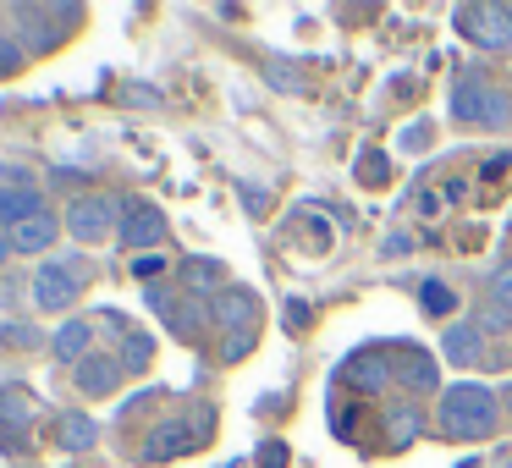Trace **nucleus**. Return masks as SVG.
<instances>
[{
  "instance_id": "obj_1",
  "label": "nucleus",
  "mask_w": 512,
  "mask_h": 468,
  "mask_svg": "<svg viewBox=\"0 0 512 468\" xmlns=\"http://www.w3.org/2000/svg\"><path fill=\"white\" fill-rule=\"evenodd\" d=\"M441 430L457 435V441H479L485 430H496V391L490 386H474V380H463V386H452L441 397Z\"/></svg>"
},
{
  "instance_id": "obj_2",
  "label": "nucleus",
  "mask_w": 512,
  "mask_h": 468,
  "mask_svg": "<svg viewBox=\"0 0 512 468\" xmlns=\"http://www.w3.org/2000/svg\"><path fill=\"white\" fill-rule=\"evenodd\" d=\"M452 23L463 28L468 45L479 50H507L512 45V6H490V0H468V6H457Z\"/></svg>"
},
{
  "instance_id": "obj_3",
  "label": "nucleus",
  "mask_w": 512,
  "mask_h": 468,
  "mask_svg": "<svg viewBox=\"0 0 512 468\" xmlns=\"http://www.w3.org/2000/svg\"><path fill=\"white\" fill-rule=\"evenodd\" d=\"M452 116L457 122H507V94H496L479 72H463V78L452 83Z\"/></svg>"
},
{
  "instance_id": "obj_4",
  "label": "nucleus",
  "mask_w": 512,
  "mask_h": 468,
  "mask_svg": "<svg viewBox=\"0 0 512 468\" xmlns=\"http://www.w3.org/2000/svg\"><path fill=\"white\" fill-rule=\"evenodd\" d=\"M116 210H122V204L105 199V193H83L67 210V232L78 237V243H100V237L116 232Z\"/></svg>"
},
{
  "instance_id": "obj_5",
  "label": "nucleus",
  "mask_w": 512,
  "mask_h": 468,
  "mask_svg": "<svg viewBox=\"0 0 512 468\" xmlns=\"http://www.w3.org/2000/svg\"><path fill=\"white\" fill-rule=\"evenodd\" d=\"M78 281H83V259H61V265H39L34 270V303L39 309H72L78 298Z\"/></svg>"
},
{
  "instance_id": "obj_6",
  "label": "nucleus",
  "mask_w": 512,
  "mask_h": 468,
  "mask_svg": "<svg viewBox=\"0 0 512 468\" xmlns=\"http://www.w3.org/2000/svg\"><path fill=\"white\" fill-rule=\"evenodd\" d=\"M210 435V413H204L199 424L188 430V419H166V424H155V435L144 441V457L149 463H166V457H182V452H193V446Z\"/></svg>"
},
{
  "instance_id": "obj_7",
  "label": "nucleus",
  "mask_w": 512,
  "mask_h": 468,
  "mask_svg": "<svg viewBox=\"0 0 512 468\" xmlns=\"http://www.w3.org/2000/svg\"><path fill=\"white\" fill-rule=\"evenodd\" d=\"M210 320L226 325V336L254 331V325H259V298H254V292H243V287H221L210 298Z\"/></svg>"
},
{
  "instance_id": "obj_8",
  "label": "nucleus",
  "mask_w": 512,
  "mask_h": 468,
  "mask_svg": "<svg viewBox=\"0 0 512 468\" xmlns=\"http://www.w3.org/2000/svg\"><path fill=\"white\" fill-rule=\"evenodd\" d=\"M155 243H166V215H160V204L133 199L122 210V248H155Z\"/></svg>"
},
{
  "instance_id": "obj_9",
  "label": "nucleus",
  "mask_w": 512,
  "mask_h": 468,
  "mask_svg": "<svg viewBox=\"0 0 512 468\" xmlns=\"http://www.w3.org/2000/svg\"><path fill=\"white\" fill-rule=\"evenodd\" d=\"M56 232H61V221L50 210H39V215H28L23 226H12V248L17 254H45V248L56 243Z\"/></svg>"
},
{
  "instance_id": "obj_10",
  "label": "nucleus",
  "mask_w": 512,
  "mask_h": 468,
  "mask_svg": "<svg viewBox=\"0 0 512 468\" xmlns=\"http://www.w3.org/2000/svg\"><path fill=\"white\" fill-rule=\"evenodd\" d=\"M347 380H353L358 391H380L391 380V358L380 353V347H369V353H353L347 358V369H342Z\"/></svg>"
},
{
  "instance_id": "obj_11",
  "label": "nucleus",
  "mask_w": 512,
  "mask_h": 468,
  "mask_svg": "<svg viewBox=\"0 0 512 468\" xmlns=\"http://www.w3.org/2000/svg\"><path fill=\"white\" fill-rule=\"evenodd\" d=\"M89 342H94V325H89V320H67L56 336H50V353H56L61 364L78 369L83 358H89Z\"/></svg>"
},
{
  "instance_id": "obj_12",
  "label": "nucleus",
  "mask_w": 512,
  "mask_h": 468,
  "mask_svg": "<svg viewBox=\"0 0 512 468\" xmlns=\"http://www.w3.org/2000/svg\"><path fill=\"white\" fill-rule=\"evenodd\" d=\"M479 325H446V336H441V353L452 358L457 369H468V364H479V353H485V347H479Z\"/></svg>"
},
{
  "instance_id": "obj_13",
  "label": "nucleus",
  "mask_w": 512,
  "mask_h": 468,
  "mask_svg": "<svg viewBox=\"0 0 512 468\" xmlns=\"http://www.w3.org/2000/svg\"><path fill=\"white\" fill-rule=\"evenodd\" d=\"M116 380H122V358H83L78 364V386L89 391V397H105V391H116Z\"/></svg>"
},
{
  "instance_id": "obj_14",
  "label": "nucleus",
  "mask_w": 512,
  "mask_h": 468,
  "mask_svg": "<svg viewBox=\"0 0 512 468\" xmlns=\"http://www.w3.org/2000/svg\"><path fill=\"white\" fill-rule=\"evenodd\" d=\"M45 204H39L34 188H0V226H23L28 215H39Z\"/></svg>"
},
{
  "instance_id": "obj_15",
  "label": "nucleus",
  "mask_w": 512,
  "mask_h": 468,
  "mask_svg": "<svg viewBox=\"0 0 512 468\" xmlns=\"http://www.w3.org/2000/svg\"><path fill=\"white\" fill-rule=\"evenodd\" d=\"M419 430H424L419 408H408V402H391V408H386V441H391V446L419 441Z\"/></svg>"
},
{
  "instance_id": "obj_16",
  "label": "nucleus",
  "mask_w": 512,
  "mask_h": 468,
  "mask_svg": "<svg viewBox=\"0 0 512 468\" xmlns=\"http://www.w3.org/2000/svg\"><path fill=\"white\" fill-rule=\"evenodd\" d=\"M0 424H12V430H28L34 424V397L17 386H0Z\"/></svg>"
},
{
  "instance_id": "obj_17",
  "label": "nucleus",
  "mask_w": 512,
  "mask_h": 468,
  "mask_svg": "<svg viewBox=\"0 0 512 468\" xmlns=\"http://www.w3.org/2000/svg\"><path fill=\"white\" fill-rule=\"evenodd\" d=\"M56 435H61V446H67V452H89V446L100 441V430H94V419H83V413H67Z\"/></svg>"
},
{
  "instance_id": "obj_18",
  "label": "nucleus",
  "mask_w": 512,
  "mask_h": 468,
  "mask_svg": "<svg viewBox=\"0 0 512 468\" xmlns=\"http://www.w3.org/2000/svg\"><path fill=\"white\" fill-rule=\"evenodd\" d=\"M452 303H457V292L452 287H446V281H424V287H419V309L424 314H430V320H446V314H452Z\"/></svg>"
},
{
  "instance_id": "obj_19",
  "label": "nucleus",
  "mask_w": 512,
  "mask_h": 468,
  "mask_svg": "<svg viewBox=\"0 0 512 468\" xmlns=\"http://www.w3.org/2000/svg\"><path fill=\"white\" fill-rule=\"evenodd\" d=\"M149 358H155V342H149L144 331H122V369H149Z\"/></svg>"
},
{
  "instance_id": "obj_20",
  "label": "nucleus",
  "mask_w": 512,
  "mask_h": 468,
  "mask_svg": "<svg viewBox=\"0 0 512 468\" xmlns=\"http://www.w3.org/2000/svg\"><path fill=\"white\" fill-rule=\"evenodd\" d=\"M402 375H408L413 391H430V386H435V364H430L424 353H408V358H402Z\"/></svg>"
},
{
  "instance_id": "obj_21",
  "label": "nucleus",
  "mask_w": 512,
  "mask_h": 468,
  "mask_svg": "<svg viewBox=\"0 0 512 468\" xmlns=\"http://www.w3.org/2000/svg\"><path fill=\"white\" fill-rule=\"evenodd\" d=\"M182 276H188L193 292H204V287H215V281H221V265H215V259H188V265H182Z\"/></svg>"
},
{
  "instance_id": "obj_22",
  "label": "nucleus",
  "mask_w": 512,
  "mask_h": 468,
  "mask_svg": "<svg viewBox=\"0 0 512 468\" xmlns=\"http://www.w3.org/2000/svg\"><path fill=\"white\" fill-rule=\"evenodd\" d=\"M479 331H507V325H512V309H507V303H496V298H490L485 303V309H479Z\"/></svg>"
},
{
  "instance_id": "obj_23",
  "label": "nucleus",
  "mask_w": 512,
  "mask_h": 468,
  "mask_svg": "<svg viewBox=\"0 0 512 468\" xmlns=\"http://www.w3.org/2000/svg\"><path fill=\"white\" fill-rule=\"evenodd\" d=\"M12 72H23V45L12 34H0V78H12Z\"/></svg>"
},
{
  "instance_id": "obj_24",
  "label": "nucleus",
  "mask_w": 512,
  "mask_h": 468,
  "mask_svg": "<svg viewBox=\"0 0 512 468\" xmlns=\"http://www.w3.org/2000/svg\"><path fill=\"white\" fill-rule=\"evenodd\" d=\"M0 342H6V347H34L39 331H34V325H0Z\"/></svg>"
},
{
  "instance_id": "obj_25",
  "label": "nucleus",
  "mask_w": 512,
  "mask_h": 468,
  "mask_svg": "<svg viewBox=\"0 0 512 468\" xmlns=\"http://www.w3.org/2000/svg\"><path fill=\"white\" fill-rule=\"evenodd\" d=\"M490 298L512 309V265H496V276H490Z\"/></svg>"
},
{
  "instance_id": "obj_26",
  "label": "nucleus",
  "mask_w": 512,
  "mask_h": 468,
  "mask_svg": "<svg viewBox=\"0 0 512 468\" xmlns=\"http://www.w3.org/2000/svg\"><path fill=\"white\" fill-rule=\"evenodd\" d=\"M248 347H254V331H237V336H226V342H221V353L226 358H243Z\"/></svg>"
},
{
  "instance_id": "obj_27",
  "label": "nucleus",
  "mask_w": 512,
  "mask_h": 468,
  "mask_svg": "<svg viewBox=\"0 0 512 468\" xmlns=\"http://www.w3.org/2000/svg\"><path fill=\"white\" fill-rule=\"evenodd\" d=\"M259 463H270V468H281V463H287V446H281V441H270V446H259Z\"/></svg>"
},
{
  "instance_id": "obj_28",
  "label": "nucleus",
  "mask_w": 512,
  "mask_h": 468,
  "mask_svg": "<svg viewBox=\"0 0 512 468\" xmlns=\"http://www.w3.org/2000/svg\"><path fill=\"white\" fill-rule=\"evenodd\" d=\"M287 325H292V331H303V325H309V309H303V303H298V298H292V303H287Z\"/></svg>"
},
{
  "instance_id": "obj_29",
  "label": "nucleus",
  "mask_w": 512,
  "mask_h": 468,
  "mask_svg": "<svg viewBox=\"0 0 512 468\" xmlns=\"http://www.w3.org/2000/svg\"><path fill=\"white\" fill-rule=\"evenodd\" d=\"M6 254H12V232L0 226V265H6Z\"/></svg>"
},
{
  "instance_id": "obj_30",
  "label": "nucleus",
  "mask_w": 512,
  "mask_h": 468,
  "mask_svg": "<svg viewBox=\"0 0 512 468\" xmlns=\"http://www.w3.org/2000/svg\"><path fill=\"white\" fill-rule=\"evenodd\" d=\"M501 402H507V408H512V380H507V391H501Z\"/></svg>"
}]
</instances>
